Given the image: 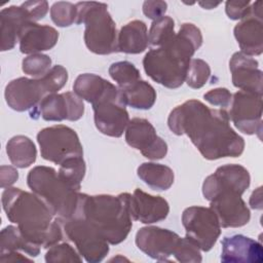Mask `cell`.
<instances>
[{
  "label": "cell",
  "instance_id": "cell-1",
  "mask_svg": "<svg viewBox=\"0 0 263 263\" xmlns=\"http://www.w3.org/2000/svg\"><path fill=\"white\" fill-rule=\"evenodd\" d=\"M224 109H212L198 100L177 106L168 115L167 124L177 136L186 135L209 160L240 156L245 141L231 126Z\"/></svg>",
  "mask_w": 263,
  "mask_h": 263
},
{
  "label": "cell",
  "instance_id": "cell-2",
  "mask_svg": "<svg viewBox=\"0 0 263 263\" xmlns=\"http://www.w3.org/2000/svg\"><path fill=\"white\" fill-rule=\"evenodd\" d=\"M1 201L7 219L30 241L48 249L64 238L61 220L34 192L8 187L2 192Z\"/></svg>",
  "mask_w": 263,
  "mask_h": 263
},
{
  "label": "cell",
  "instance_id": "cell-3",
  "mask_svg": "<svg viewBox=\"0 0 263 263\" xmlns=\"http://www.w3.org/2000/svg\"><path fill=\"white\" fill-rule=\"evenodd\" d=\"M201 44L200 30L185 23L168 42L145 54L144 70L155 82L167 88H178L185 82L190 61Z\"/></svg>",
  "mask_w": 263,
  "mask_h": 263
},
{
  "label": "cell",
  "instance_id": "cell-4",
  "mask_svg": "<svg viewBox=\"0 0 263 263\" xmlns=\"http://www.w3.org/2000/svg\"><path fill=\"white\" fill-rule=\"evenodd\" d=\"M129 200V193L116 196L81 193L74 217L86 220L110 245H118L127 237L133 227Z\"/></svg>",
  "mask_w": 263,
  "mask_h": 263
},
{
  "label": "cell",
  "instance_id": "cell-5",
  "mask_svg": "<svg viewBox=\"0 0 263 263\" xmlns=\"http://www.w3.org/2000/svg\"><path fill=\"white\" fill-rule=\"evenodd\" d=\"M27 184L50 208L58 219L66 220L75 216L81 193L66 184L53 167H33L27 176Z\"/></svg>",
  "mask_w": 263,
  "mask_h": 263
},
{
  "label": "cell",
  "instance_id": "cell-6",
  "mask_svg": "<svg viewBox=\"0 0 263 263\" xmlns=\"http://www.w3.org/2000/svg\"><path fill=\"white\" fill-rule=\"evenodd\" d=\"M68 80L67 70L61 66H52L42 77H20L11 80L5 87L4 96L7 105L18 112L34 110L48 95L57 93Z\"/></svg>",
  "mask_w": 263,
  "mask_h": 263
},
{
  "label": "cell",
  "instance_id": "cell-7",
  "mask_svg": "<svg viewBox=\"0 0 263 263\" xmlns=\"http://www.w3.org/2000/svg\"><path fill=\"white\" fill-rule=\"evenodd\" d=\"M76 24H84V42L86 47L97 54L117 52L116 25L108 11V6L101 2H78Z\"/></svg>",
  "mask_w": 263,
  "mask_h": 263
},
{
  "label": "cell",
  "instance_id": "cell-8",
  "mask_svg": "<svg viewBox=\"0 0 263 263\" xmlns=\"http://www.w3.org/2000/svg\"><path fill=\"white\" fill-rule=\"evenodd\" d=\"M37 142L43 159L61 165L65 161L83 157V149L76 132L59 124L45 127L37 134Z\"/></svg>",
  "mask_w": 263,
  "mask_h": 263
},
{
  "label": "cell",
  "instance_id": "cell-9",
  "mask_svg": "<svg viewBox=\"0 0 263 263\" xmlns=\"http://www.w3.org/2000/svg\"><path fill=\"white\" fill-rule=\"evenodd\" d=\"M64 236L74 243L80 256L89 263L101 262L109 253V242L83 218L61 220Z\"/></svg>",
  "mask_w": 263,
  "mask_h": 263
},
{
  "label": "cell",
  "instance_id": "cell-10",
  "mask_svg": "<svg viewBox=\"0 0 263 263\" xmlns=\"http://www.w3.org/2000/svg\"><path fill=\"white\" fill-rule=\"evenodd\" d=\"M182 224L186 237L203 252L210 251L221 234V225L211 208L193 205L185 209Z\"/></svg>",
  "mask_w": 263,
  "mask_h": 263
},
{
  "label": "cell",
  "instance_id": "cell-11",
  "mask_svg": "<svg viewBox=\"0 0 263 263\" xmlns=\"http://www.w3.org/2000/svg\"><path fill=\"white\" fill-rule=\"evenodd\" d=\"M125 107L120 89L116 93L92 104L97 128L106 136L121 137L129 122L128 112Z\"/></svg>",
  "mask_w": 263,
  "mask_h": 263
},
{
  "label": "cell",
  "instance_id": "cell-12",
  "mask_svg": "<svg viewBox=\"0 0 263 263\" xmlns=\"http://www.w3.org/2000/svg\"><path fill=\"white\" fill-rule=\"evenodd\" d=\"M229 119L235 127L247 135L262 134V96L243 90L232 96Z\"/></svg>",
  "mask_w": 263,
  "mask_h": 263
},
{
  "label": "cell",
  "instance_id": "cell-13",
  "mask_svg": "<svg viewBox=\"0 0 263 263\" xmlns=\"http://www.w3.org/2000/svg\"><path fill=\"white\" fill-rule=\"evenodd\" d=\"M83 113V100L75 92L66 91L46 96L34 110L30 111V116L34 119L41 116L46 121H76Z\"/></svg>",
  "mask_w": 263,
  "mask_h": 263
},
{
  "label": "cell",
  "instance_id": "cell-14",
  "mask_svg": "<svg viewBox=\"0 0 263 263\" xmlns=\"http://www.w3.org/2000/svg\"><path fill=\"white\" fill-rule=\"evenodd\" d=\"M176 232L156 226H147L138 230L136 234L137 247L152 259L157 261H172L182 242Z\"/></svg>",
  "mask_w": 263,
  "mask_h": 263
},
{
  "label": "cell",
  "instance_id": "cell-15",
  "mask_svg": "<svg viewBox=\"0 0 263 263\" xmlns=\"http://www.w3.org/2000/svg\"><path fill=\"white\" fill-rule=\"evenodd\" d=\"M125 141L148 159H161L167 153V144L157 136L154 126L145 118L129 120L125 129Z\"/></svg>",
  "mask_w": 263,
  "mask_h": 263
},
{
  "label": "cell",
  "instance_id": "cell-16",
  "mask_svg": "<svg viewBox=\"0 0 263 263\" xmlns=\"http://www.w3.org/2000/svg\"><path fill=\"white\" fill-rule=\"evenodd\" d=\"M209 201L221 227H241L250 221V210L241 198V194L235 190H220Z\"/></svg>",
  "mask_w": 263,
  "mask_h": 263
},
{
  "label": "cell",
  "instance_id": "cell-17",
  "mask_svg": "<svg viewBox=\"0 0 263 263\" xmlns=\"http://www.w3.org/2000/svg\"><path fill=\"white\" fill-rule=\"evenodd\" d=\"M262 1L251 5L250 12L234 27V37L240 47V52L253 57L263 51V17Z\"/></svg>",
  "mask_w": 263,
  "mask_h": 263
},
{
  "label": "cell",
  "instance_id": "cell-18",
  "mask_svg": "<svg viewBox=\"0 0 263 263\" xmlns=\"http://www.w3.org/2000/svg\"><path fill=\"white\" fill-rule=\"evenodd\" d=\"M251 177L246 167L239 164H225L208 176L202 184V193L210 200L222 189H232L242 194L250 186Z\"/></svg>",
  "mask_w": 263,
  "mask_h": 263
},
{
  "label": "cell",
  "instance_id": "cell-19",
  "mask_svg": "<svg viewBox=\"0 0 263 263\" xmlns=\"http://www.w3.org/2000/svg\"><path fill=\"white\" fill-rule=\"evenodd\" d=\"M229 69L235 87L262 96V71L258 61L238 51L231 57Z\"/></svg>",
  "mask_w": 263,
  "mask_h": 263
},
{
  "label": "cell",
  "instance_id": "cell-20",
  "mask_svg": "<svg viewBox=\"0 0 263 263\" xmlns=\"http://www.w3.org/2000/svg\"><path fill=\"white\" fill-rule=\"evenodd\" d=\"M221 261L224 263H261L263 261L262 245L242 234L225 236L222 241Z\"/></svg>",
  "mask_w": 263,
  "mask_h": 263
},
{
  "label": "cell",
  "instance_id": "cell-21",
  "mask_svg": "<svg viewBox=\"0 0 263 263\" xmlns=\"http://www.w3.org/2000/svg\"><path fill=\"white\" fill-rule=\"evenodd\" d=\"M129 210L133 220L144 224H152L167 217L170 205L161 196H154L141 189H136L130 194Z\"/></svg>",
  "mask_w": 263,
  "mask_h": 263
},
{
  "label": "cell",
  "instance_id": "cell-22",
  "mask_svg": "<svg viewBox=\"0 0 263 263\" xmlns=\"http://www.w3.org/2000/svg\"><path fill=\"white\" fill-rule=\"evenodd\" d=\"M59 32L48 25L28 23L18 36L20 50L25 54L39 53L51 49L58 42Z\"/></svg>",
  "mask_w": 263,
  "mask_h": 263
},
{
  "label": "cell",
  "instance_id": "cell-23",
  "mask_svg": "<svg viewBox=\"0 0 263 263\" xmlns=\"http://www.w3.org/2000/svg\"><path fill=\"white\" fill-rule=\"evenodd\" d=\"M1 21V50H10L18 41V36L23 27L31 22L27 11L20 6H9L0 12Z\"/></svg>",
  "mask_w": 263,
  "mask_h": 263
},
{
  "label": "cell",
  "instance_id": "cell-24",
  "mask_svg": "<svg viewBox=\"0 0 263 263\" xmlns=\"http://www.w3.org/2000/svg\"><path fill=\"white\" fill-rule=\"evenodd\" d=\"M73 90L79 98L92 105L111 95L116 93L119 88L99 75L84 73L80 74L75 79Z\"/></svg>",
  "mask_w": 263,
  "mask_h": 263
},
{
  "label": "cell",
  "instance_id": "cell-25",
  "mask_svg": "<svg viewBox=\"0 0 263 263\" xmlns=\"http://www.w3.org/2000/svg\"><path fill=\"white\" fill-rule=\"evenodd\" d=\"M148 44V31L144 22L135 20L121 27L117 36V52L141 53Z\"/></svg>",
  "mask_w": 263,
  "mask_h": 263
},
{
  "label": "cell",
  "instance_id": "cell-26",
  "mask_svg": "<svg viewBox=\"0 0 263 263\" xmlns=\"http://www.w3.org/2000/svg\"><path fill=\"white\" fill-rule=\"evenodd\" d=\"M119 89L124 104L135 109H150L156 101V91L154 87L142 79Z\"/></svg>",
  "mask_w": 263,
  "mask_h": 263
},
{
  "label": "cell",
  "instance_id": "cell-27",
  "mask_svg": "<svg viewBox=\"0 0 263 263\" xmlns=\"http://www.w3.org/2000/svg\"><path fill=\"white\" fill-rule=\"evenodd\" d=\"M6 153L10 162L20 168L30 166L37 157L35 144L30 138L23 135L14 136L7 142Z\"/></svg>",
  "mask_w": 263,
  "mask_h": 263
},
{
  "label": "cell",
  "instance_id": "cell-28",
  "mask_svg": "<svg viewBox=\"0 0 263 263\" xmlns=\"http://www.w3.org/2000/svg\"><path fill=\"white\" fill-rule=\"evenodd\" d=\"M139 178L154 190H167L174 183V172L167 165L144 162L137 170Z\"/></svg>",
  "mask_w": 263,
  "mask_h": 263
},
{
  "label": "cell",
  "instance_id": "cell-29",
  "mask_svg": "<svg viewBox=\"0 0 263 263\" xmlns=\"http://www.w3.org/2000/svg\"><path fill=\"white\" fill-rule=\"evenodd\" d=\"M11 251H21L31 257H36L40 253V247L30 241L17 226L9 225L0 233V254Z\"/></svg>",
  "mask_w": 263,
  "mask_h": 263
},
{
  "label": "cell",
  "instance_id": "cell-30",
  "mask_svg": "<svg viewBox=\"0 0 263 263\" xmlns=\"http://www.w3.org/2000/svg\"><path fill=\"white\" fill-rule=\"evenodd\" d=\"M175 22L172 17L163 15L152 22L148 32L149 44L160 47L175 36Z\"/></svg>",
  "mask_w": 263,
  "mask_h": 263
},
{
  "label": "cell",
  "instance_id": "cell-31",
  "mask_svg": "<svg viewBox=\"0 0 263 263\" xmlns=\"http://www.w3.org/2000/svg\"><path fill=\"white\" fill-rule=\"evenodd\" d=\"M86 171L83 157L71 158L60 165L58 174L60 178L74 190L79 191Z\"/></svg>",
  "mask_w": 263,
  "mask_h": 263
},
{
  "label": "cell",
  "instance_id": "cell-32",
  "mask_svg": "<svg viewBox=\"0 0 263 263\" xmlns=\"http://www.w3.org/2000/svg\"><path fill=\"white\" fill-rule=\"evenodd\" d=\"M109 75L117 83V87H125L141 79L139 70L134 64L127 61L113 63L109 67Z\"/></svg>",
  "mask_w": 263,
  "mask_h": 263
},
{
  "label": "cell",
  "instance_id": "cell-33",
  "mask_svg": "<svg viewBox=\"0 0 263 263\" xmlns=\"http://www.w3.org/2000/svg\"><path fill=\"white\" fill-rule=\"evenodd\" d=\"M211 77V68L201 59H192L188 68L186 82L191 88L202 87Z\"/></svg>",
  "mask_w": 263,
  "mask_h": 263
},
{
  "label": "cell",
  "instance_id": "cell-34",
  "mask_svg": "<svg viewBox=\"0 0 263 263\" xmlns=\"http://www.w3.org/2000/svg\"><path fill=\"white\" fill-rule=\"evenodd\" d=\"M51 69V59L42 53L30 54L23 60L22 70L25 74L39 78Z\"/></svg>",
  "mask_w": 263,
  "mask_h": 263
},
{
  "label": "cell",
  "instance_id": "cell-35",
  "mask_svg": "<svg viewBox=\"0 0 263 263\" xmlns=\"http://www.w3.org/2000/svg\"><path fill=\"white\" fill-rule=\"evenodd\" d=\"M50 17L59 27H69L76 24L77 8L71 2H55L50 7Z\"/></svg>",
  "mask_w": 263,
  "mask_h": 263
},
{
  "label": "cell",
  "instance_id": "cell-36",
  "mask_svg": "<svg viewBox=\"0 0 263 263\" xmlns=\"http://www.w3.org/2000/svg\"><path fill=\"white\" fill-rule=\"evenodd\" d=\"M45 261L47 263L60 262H82L80 254L68 242L55 243L49 248L45 254Z\"/></svg>",
  "mask_w": 263,
  "mask_h": 263
},
{
  "label": "cell",
  "instance_id": "cell-37",
  "mask_svg": "<svg viewBox=\"0 0 263 263\" xmlns=\"http://www.w3.org/2000/svg\"><path fill=\"white\" fill-rule=\"evenodd\" d=\"M175 259L176 261L182 263H199L201 262L202 257L200 254V249L185 236L182 238V242L177 254L175 255Z\"/></svg>",
  "mask_w": 263,
  "mask_h": 263
},
{
  "label": "cell",
  "instance_id": "cell-38",
  "mask_svg": "<svg viewBox=\"0 0 263 263\" xmlns=\"http://www.w3.org/2000/svg\"><path fill=\"white\" fill-rule=\"evenodd\" d=\"M203 98L211 105L219 106L222 108L229 107L232 101L231 92L225 87H218L215 89H211L203 95Z\"/></svg>",
  "mask_w": 263,
  "mask_h": 263
},
{
  "label": "cell",
  "instance_id": "cell-39",
  "mask_svg": "<svg viewBox=\"0 0 263 263\" xmlns=\"http://www.w3.org/2000/svg\"><path fill=\"white\" fill-rule=\"evenodd\" d=\"M251 9L250 1H227L225 11L231 20H242L247 16Z\"/></svg>",
  "mask_w": 263,
  "mask_h": 263
},
{
  "label": "cell",
  "instance_id": "cell-40",
  "mask_svg": "<svg viewBox=\"0 0 263 263\" xmlns=\"http://www.w3.org/2000/svg\"><path fill=\"white\" fill-rule=\"evenodd\" d=\"M22 5L33 23L43 18L48 11V3L46 1H27Z\"/></svg>",
  "mask_w": 263,
  "mask_h": 263
},
{
  "label": "cell",
  "instance_id": "cell-41",
  "mask_svg": "<svg viewBox=\"0 0 263 263\" xmlns=\"http://www.w3.org/2000/svg\"><path fill=\"white\" fill-rule=\"evenodd\" d=\"M167 4L164 1H145L143 4L144 14L153 21L164 15Z\"/></svg>",
  "mask_w": 263,
  "mask_h": 263
},
{
  "label": "cell",
  "instance_id": "cell-42",
  "mask_svg": "<svg viewBox=\"0 0 263 263\" xmlns=\"http://www.w3.org/2000/svg\"><path fill=\"white\" fill-rule=\"evenodd\" d=\"M18 178L17 171L9 165H1L0 168V182L3 189L10 187Z\"/></svg>",
  "mask_w": 263,
  "mask_h": 263
},
{
  "label": "cell",
  "instance_id": "cell-43",
  "mask_svg": "<svg viewBox=\"0 0 263 263\" xmlns=\"http://www.w3.org/2000/svg\"><path fill=\"white\" fill-rule=\"evenodd\" d=\"M0 262L6 263V262H18V261H32V259L24 256L23 254L18 253L17 251H11L0 254Z\"/></svg>",
  "mask_w": 263,
  "mask_h": 263
},
{
  "label": "cell",
  "instance_id": "cell-44",
  "mask_svg": "<svg viewBox=\"0 0 263 263\" xmlns=\"http://www.w3.org/2000/svg\"><path fill=\"white\" fill-rule=\"evenodd\" d=\"M250 204L251 208L253 209H258L261 210L262 209V198H261V187L257 188L256 191L253 192V194L251 195L250 198Z\"/></svg>",
  "mask_w": 263,
  "mask_h": 263
}]
</instances>
